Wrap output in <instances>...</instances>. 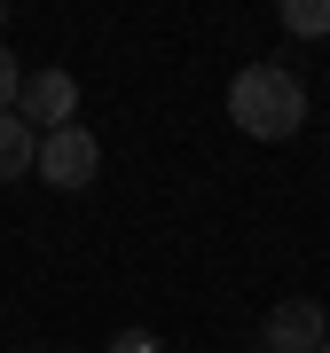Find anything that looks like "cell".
<instances>
[{
	"label": "cell",
	"mask_w": 330,
	"mask_h": 353,
	"mask_svg": "<svg viewBox=\"0 0 330 353\" xmlns=\"http://www.w3.org/2000/svg\"><path fill=\"white\" fill-rule=\"evenodd\" d=\"M16 94H24V63L0 48V110H16Z\"/></svg>",
	"instance_id": "7"
},
{
	"label": "cell",
	"mask_w": 330,
	"mask_h": 353,
	"mask_svg": "<svg viewBox=\"0 0 330 353\" xmlns=\"http://www.w3.org/2000/svg\"><path fill=\"white\" fill-rule=\"evenodd\" d=\"M102 353H165V345L150 338V330H118V338H110V345H102Z\"/></svg>",
	"instance_id": "8"
},
{
	"label": "cell",
	"mask_w": 330,
	"mask_h": 353,
	"mask_svg": "<svg viewBox=\"0 0 330 353\" xmlns=\"http://www.w3.org/2000/svg\"><path fill=\"white\" fill-rule=\"evenodd\" d=\"M71 110H79V79L71 71H24V94H16V118H24L32 134H55V126H71Z\"/></svg>",
	"instance_id": "3"
},
{
	"label": "cell",
	"mask_w": 330,
	"mask_h": 353,
	"mask_svg": "<svg viewBox=\"0 0 330 353\" xmlns=\"http://www.w3.org/2000/svg\"><path fill=\"white\" fill-rule=\"evenodd\" d=\"M283 32L291 39H322L330 32V0H283Z\"/></svg>",
	"instance_id": "6"
},
{
	"label": "cell",
	"mask_w": 330,
	"mask_h": 353,
	"mask_svg": "<svg viewBox=\"0 0 330 353\" xmlns=\"http://www.w3.org/2000/svg\"><path fill=\"white\" fill-rule=\"evenodd\" d=\"M322 353H330V338H322Z\"/></svg>",
	"instance_id": "9"
},
{
	"label": "cell",
	"mask_w": 330,
	"mask_h": 353,
	"mask_svg": "<svg viewBox=\"0 0 330 353\" xmlns=\"http://www.w3.org/2000/svg\"><path fill=\"white\" fill-rule=\"evenodd\" d=\"M229 118L252 141H291L307 126V87H299V71H283V63H244L229 79Z\"/></svg>",
	"instance_id": "1"
},
{
	"label": "cell",
	"mask_w": 330,
	"mask_h": 353,
	"mask_svg": "<svg viewBox=\"0 0 330 353\" xmlns=\"http://www.w3.org/2000/svg\"><path fill=\"white\" fill-rule=\"evenodd\" d=\"M322 338H330V314L315 299H283L275 314H267V330H260V353H322Z\"/></svg>",
	"instance_id": "4"
},
{
	"label": "cell",
	"mask_w": 330,
	"mask_h": 353,
	"mask_svg": "<svg viewBox=\"0 0 330 353\" xmlns=\"http://www.w3.org/2000/svg\"><path fill=\"white\" fill-rule=\"evenodd\" d=\"M32 165H39V134L16 110H0V181H24Z\"/></svg>",
	"instance_id": "5"
},
{
	"label": "cell",
	"mask_w": 330,
	"mask_h": 353,
	"mask_svg": "<svg viewBox=\"0 0 330 353\" xmlns=\"http://www.w3.org/2000/svg\"><path fill=\"white\" fill-rule=\"evenodd\" d=\"M48 189H87V181L102 173V141L87 126H55V134H39V165H32Z\"/></svg>",
	"instance_id": "2"
}]
</instances>
